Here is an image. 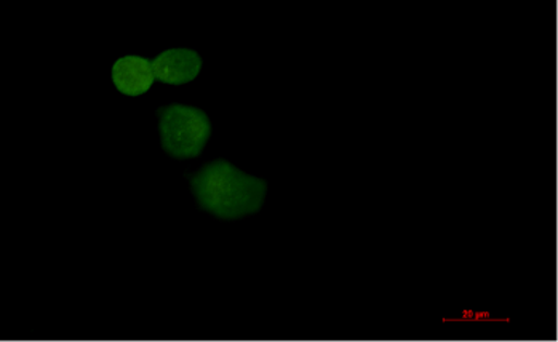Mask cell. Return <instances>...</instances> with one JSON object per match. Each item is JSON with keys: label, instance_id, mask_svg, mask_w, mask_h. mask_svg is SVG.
<instances>
[{"label": "cell", "instance_id": "6da1fadb", "mask_svg": "<svg viewBox=\"0 0 558 342\" xmlns=\"http://www.w3.org/2000/svg\"><path fill=\"white\" fill-rule=\"evenodd\" d=\"M195 205L219 221L238 222L262 211L267 184L241 169L215 160L187 174Z\"/></svg>", "mask_w": 558, "mask_h": 342}, {"label": "cell", "instance_id": "7a4b0ae2", "mask_svg": "<svg viewBox=\"0 0 558 342\" xmlns=\"http://www.w3.org/2000/svg\"><path fill=\"white\" fill-rule=\"evenodd\" d=\"M160 146L171 159L184 162L201 156L210 138L207 114L195 106L167 105L157 111Z\"/></svg>", "mask_w": 558, "mask_h": 342}, {"label": "cell", "instance_id": "3957f363", "mask_svg": "<svg viewBox=\"0 0 558 342\" xmlns=\"http://www.w3.org/2000/svg\"><path fill=\"white\" fill-rule=\"evenodd\" d=\"M204 60L191 49H170L162 51L153 63L154 74L163 84L184 85L193 82L201 73Z\"/></svg>", "mask_w": 558, "mask_h": 342}, {"label": "cell", "instance_id": "277c9868", "mask_svg": "<svg viewBox=\"0 0 558 342\" xmlns=\"http://www.w3.org/2000/svg\"><path fill=\"white\" fill-rule=\"evenodd\" d=\"M111 78L116 88L126 97H143L153 87L156 74L147 58L129 54L116 61Z\"/></svg>", "mask_w": 558, "mask_h": 342}]
</instances>
